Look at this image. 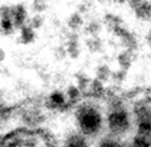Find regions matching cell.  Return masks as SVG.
Wrapping results in <instances>:
<instances>
[{
  "mask_svg": "<svg viewBox=\"0 0 151 147\" xmlns=\"http://www.w3.org/2000/svg\"><path fill=\"white\" fill-rule=\"evenodd\" d=\"M42 24H44V19H42V16H41V15H39V14L34 15L33 18H31V19L29 20V25H30L34 30L40 29L41 26H42Z\"/></svg>",
  "mask_w": 151,
  "mask_h": 147,
  "instance_id": "ffe728a7",
  "label": "cell"
},
{
  "mask_svg": "<svg viewBox=\"0 0 151 147\" xmlns=\"http://www.w3.org/2000/svg\"><path fill=\"white\" fill-rule=\"evenodd\" d=\"M15 26L13 23V19H0V31L4 35H9L14 31Z\"/></svg>",
  "mask_w": 151,
  "mask_h": 147,
  "instance_id": "5bb4252c",
  "label": "cell"
},
{
  "mask_svg": "<svg viewBox=\"0 0 151 147\" xmlns=\"http://www.w3.org/2000/svg\"><path fill=\"white\" fill-rule=\"evenodd\" d=\"M127 3H129V5H130V8L132 10H136L140 5L144 3V0H127Z\"/></svg>",
  "mask_w": 151,
  "mask_h": 147,
  "instance_id": "484cf974",
  "label": "cell"
},
{
  "mask_svg": "<svg viewBox=\"0 0 151 147\" xmlns=\"http://www.w3.org/2000/svg\"><path fill=\"white\" fill-rule=\"evenodd\" d=\"M100 29H101V25H100L99 21L93 20L85 26V32L90 36H98Z\"/></svg>",
  "mask_w": 151,
  "mask_h": 147,
  "instance_id": "9a60e30c",
  "label": "cell"
},
{
  "mask_svg": "<svg viewBox=\"0 0 151 147\" xmlns=\"http://www.w3.org/2000/svg\"><path fill=\"white\" fill-rule=\"evenodd\" d=\"M107 128L115 136H121L126 133L131 127V120L129 112L124 108L120 103H114L107 113Z\"/></svg>",
  "mask_w": 151,
  "mask_h": 147,
  "instance_id": "7a4b0ae2",
  "label": "cell"
},
{
  "mask_svg": "<svg viewBox=\"0 0 151 147\" xmlns=\"http://www.w3.org/2000/svg\"><path fill=\"white\" fill-rule=\"evenodd\" d=\"M111 75H112V77H114L115 80L121 81L124 77H125L126 71H125V70H119V71H116V72H114V74H111Z\"/></svg>",
  "mask_w": 151,
  "mask_h": 147,
  "instance_id": "d4e9b609",
  "label": "cell"
},
{
  "mask_svg": "<svg viewBox=\"0 0 151 147\" xmlns=\"http://www.w3.org/2000/svg\"><path fill=\"white\" fill-rule=\"evenodd\" d=\"M149 3H150V5H151V0H150V1H149Z\"/></svg>",
  "mask_w": 151,
  "mask_h": 147,
  "instance_id": "4dcf8cb0",
  "label": "cell"
},
{
  "mask_svg": "<svg viewBox=\"0 0 151 147\" xmlns=\"http://www.w3.org/2000/svg\"><path fill=\"white\" fill-rule=\"evenodd\" d=\"M76 122L84 136H95L102 128V116L93 105L84 103L76 111Z\"/></svg>",
  "mask_w": 151,
  "mask_h": 147,
  "instance_id": "6da1fadb",
  "label": "cell"
},
{
  "mask_svg": "<svg viewBox=\"0 0 151 147\" xmlns=\"http://www.w3.org/2000/svg\"><path fill=\"white\" fill-rule=\"evenodd\" d=\"M65 49H66V54L71 59L79 57V55H80V47H79L78 40H68Z\"/></svg>",
  "mask_w": 151,
  "mask_h": 147,
  "instance_id": "7c38bea8",
  "label": "cell"
},
{
  "mask_svg": "<svg viewBox=\"0 0 151 147\" xmlns=\"http://www.w3.org/2000/svg\"><path fill=\"white\" fill-rule=\"evenodd\" d=\"M86 47L91 52H100L102 51V41L99 36H91L86 40Z\"/></svg>",
  "mask_w": 151,
  "mask_h": 147,
  "instance_id": "8fae6325",
  "label": "cell"
},
{
  "mask_svg": "<svg viewBox=\"0 0 151 147\" xmlns=\"http://www.w3.org/2000/svg\"><path fill=\"white\" fill-rule=\"evenodd\" d=\"M76 77H78V80H79V86H80V87H81V89H83V87H85V86L88 85V81H89V79L86 77L85 75H83V74H78Z\"/></svg>",
  "mask_w": 151,
  "mask_h": 147,
  "instance_id": "cb8c5ba5",
  "label": "cell"
},
{
  "mask_svg": "<svg viewBox=\"0 0 151 147\" xmlns=\"http://www.w3.org/2000/svg\"><path fill=\"white\" fill-rule=\"evenodd\" d=\"M134 11H135V15H136L137 19L151 20V5L146 0H144V3L140 5L136 10H134Z\"/></svg>",
  "mask_w": 151,
  "mask_h": 147,
  "instance_id": "9c48e42d",
  "label": "cell"
},
{
  "mask_svg": "<svg viewBox=\"0 0 151 147\" xmlns=\"http://www.w3.org/2000/svg\"><path fill=\"white\" fill-rule=\"evenodd\" d=\"M135 59V50H124L117 55V62L121 70H129Z\"/></svg>",
  "mask_w": 151,
  "mask_h": 147,
  "instance_id": "5b68a950",
  "label": "cell"
},
{
  "mask_svg": "<svg viewBox=\"0 0 151 147\" xmlns=\"http://www.w3.org/2000/svg\"><path fill=\"white\" fill-rule=\"evenodd\" d=\"M137 136L151 141V107L147 105H137L134 111Z\"/></svg>",
  "mask_w": 151,
  "mask_h": 147,
  "instance_id": "3957f363",
  "label": "cell"
},
{
  "mask_svg": "<svg viewBox=\"0 0 151 147\" xmlns=\"http://www.w3.org/2000/svg\"><path fill=\"white\" fill-rule=\"evenodd\" d=\"M68 95L71 97V99H75V97L79 95V90L76 87H74V86H71V87H69V90H68Z\"/></svg>",
  "mask_w": 151,
  "mask_h": 147,
  "instance_id": "4316f807",
  "label": "cell"
},
{
  "mask_svg": "<svg viewBox=\"0 0 151 147\" xmlns=\"http://www.w3.org/2000/svg\"><path fill=\"white\" fill-rule=\"evenodd\" d=\"M33 9L36 13H41L46 9V0H34L33 1Z\"/></svg>",
  "mask_w": 151,
  "mask_h": 147,
  "instance_id": "7402d4cb",
  "label": "cell"
},
{
  "mask_svg": "<svg viewBox=\"0 0 151 147\" xmlns=\"http://www.w3.org/2000/svg\"><path fill=\"white\" fill-rule=\"evenodd\" d=\"M26 9L23 4L12 5V19L15 29H21L24 25H26Z\"/></svg>",
  "mask_w": 151,
  "mask_h": 147,
  "instance_id": "277c9868",
  "label": "cell"
},
{
  "mask_svg": "<svg viewBox=\"0 0 151 147\" xmlns=\"http://www.w3.org/2000/svg\"><path fill=\"white\" fill-rule=\"evenodd\" d=\"M98 147H122V145L114 137H105L100 141Z\"/></svg>",
  "mask_w": 151,
  "mask_h": 147,
  "instance_id": "ac0fdd59",
  "label": "cell"
},
{
  "mask_svg": "<svg viewBox=\"0 0 151 147\" xmlns=\"http://www.w3.org/2000/svg\"><path fill=\"white\" fill-rule=\"evenodd\" d=\"M5 56H6V55H5V51L3 50V49H0V62H3V61H4V60H5Z\"/></svg>",
  "mask_w": 151,
  "mask_h": 147,
  "instance_id": "83f0119b",
  "label": "cell"
},
{
  "mask_svg": "<svg viewBox=\"0 0 151 147\" xmlns=\"http://www.w3.org/2000/svg\"><path fill=\"white\" fill-rule=\"evenodd\" d=\"M64 147H89V143L84 135L73 133L66 138Z\"/></svg>",
  "mask_w": 151,
  "mask_h": 147,
  "instance_id": "8992f818",
  "label": "cell"
},
{
  "mask_svg": "<svg viewBox=\"0 0 151 147\" xmlns=\"http://www.w3.org/2000/svg\"><path fill=\"white\" fill-rule=\"evenodd\" d=\"M111 70L110 67L107 66V65H100V66L98 67V70H96V76H98V80L99 81H105L107 80L111 76Z\"/></svg>",
  "mask_w": 151,
  "mask_h": 147,
  "instance_id": "2e32d148",
  "label": "cell"
},
{
  "mask_svg": "<svg viewBox=\"0 0 151 147\" xmlns=\"http://www.w3.org/2000/svg\"><path fill=\"white\" fill-rule=\"evenodd\" d=\"M49 102L51 103L54 107L61 106V105H64V102H65V97H64V95L61 94V92L55 91V92H52V94L50 95V97H49Z\"/></svg>",
  "mask_w": 151,
  "mask_h": 147,
  "instance_id": "e0dca14e",
  "label": "cell"
},
{
  "mask_svg": "<svg viewBox=\"0 0 151 147\" xmlns=\"http://www.w3.org/2000/svg\"><path fill=\"white\" fill-rule=\"evenodd\" d=\"M83 24H84V20L79 11L73 13L68 19V26L71 31H78L83 26Z\"/></svg>",
  "mask_w": 151,
  "mask_h": 147,
  "instance_id": "30bf717a",
  "label": "cell"
},
{
  "mask_svg": "<svg viewBox=\"0 0 151 147\" xmlns=\"http://www.w3.org/2000/svg\"><path fill=\"white\" fill-rule=\"evenodd\" d=\"M35 30L31 28L29 24L24 25L23 28L20 29V41L23 44H31L34 40H35Z\"/></svg>",
  "mask_w": 151,
  "mask_h": 147,
  "instance_id": "ba28073f",
  "label": "cell"
},
{
  "mask_svg": "<svg viewBox=\"0 0 151 147\" xmlns=\"http://www.w3.org/2000/svg\"><path fill=\"white\" fill-rule=\"evenodd\" d=\"M130 147H151V141L146 140V138H142L140 136H135L132 138V142L130 145Z\"/></svg>",
  "mask_w": 151,
  "mask_h": 147,
  "instance_id": "d6986e66",
  "label": "cell"
},
{
  "mask_svg": "<svg viewBox=\"0 0 151 147\" xmlns=\"http://www.w3.org/2000/svg\"><path fill=\"white\" fill-rule=\"evenodd\" d=\"M112 1H115V3H119V4H124V3H126L127 0H112Z\"/></svg>",
  "mask_w": 151,
  "mask_h": 147,
  "instance_id": "f546056e",
  "label": "cell"
},
{
  "mask_svg": "<svg viewBox=\"0 0 151 147\" xmlns=\"http://www.w3.org/2000/svg\"><path fill=\"white\" fill-rule=\"evenodd\" d=\"M105 24L109 26V29L112 30L114 28H116V26H120L122 25V20L120 16H117V15H114V14H106L105 15Z\"/></svg>",
  "mask_w": 151,
  "mask_h": 147,
  "instance_id": "4fadbf2b",
  "label": "cell"
},
{
  "mask_svg": "<svg viewBox=\"0 0 151 147\" xmlns=\"http://www.w3.org/2000/svg\"><path fill=\"white\" fill-rule=\"evenodd\" d=\"M120 40H121V45L125 47V50H135L136 51L137 40H136V37H135V35L132 34V32L126 30L125 32H124V35L120 37Z\"/></svg>",
  "mask_w": 151,
  "mask_h": 147,
  "instance_id": "52a82bcc",
  "label": "cell"
},
{
  "mask_svg": "<svg viewBox=\"0 0 151 147\" xmlns=\"http://www.w3.org/2000/svg\"><path fill=\"white\" fill-rule=\"evenodd\" d=\"M146 40H147V42H149L150 46H151V31H150L149 34H147V36H146Z\"/></svg>",
  "mask_w": 151,
  "mask_h": 147,
  "instance_id": "f1b7e54d",
  "label": "cell"
},
{
  "mask_svg": "<svg viewBox=\"0 0 151 147\" xmlns=\"http://www.w3.org/2000/svg\"><path fill=\"white\" fill-rule=\"evenodd\" d=\"M0 19H12V6L9 5L0 6Z\"/></svg>",
  "mask_w": 151,
  "mask_h": 147,
  "instance_id": "44dd1931",
  "label": "cell"
},
{
  "mask_svg": "<svg viewBox=\"0 0 151 147\" xmlns=\"http://www.w3.org/2000/svg\"><path fill=\"white\" fill-rule=\"evenodd\" d=\"M56 52H55V56H56V59H59V60H63L64 57H65L68 54H66V49H65V46H60V47H58L56 50H55Z\"/></svg>",
  "mask_w": 151,
  "mask_h": 147,
  "instance_id": "603a6c76",
  "label": "cell"
}]
</instances>
